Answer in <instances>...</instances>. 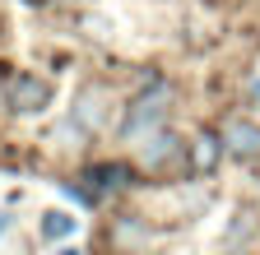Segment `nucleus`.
<instances>
[{"instance_id":"423d86ee","label":"nucleus","mask_w":260,"mask_h":255,"mask_svg":"<svg viewBox=\"0 0 260 255\" xmlns=\"http://www.w3.org/2000/svg\"><path fill=\"white\" fill-rule=\"evenodd\" d=\"M218 149H223V135L200 130V135H195V144H190V167H195V172H209V167L218 163Z\"/></svg>"},{"instance_id":"20e7f679","label":"nucleus","mask_w":260,"mask_h":255,"mask_svg":"<svg viewBox=\"0 0 260 255\" xmlns=\"http://www.w3.org/2000/svg\"><path fill=\"white\" fill-rule=\"evenodd\" d=\"M223 149L233 153V158H242V163L260 158V125L255 121H242V116L223 121Z\"/></svg>"},{"instance_id":"f257e3e1","label":"nucleus","mask_w":260,"mask_h":255,"mask_svg":"<svg viewBox=\"0 0 260 255\" xmlns=\"http://www.w3.org/2000/svg\"><path fill=\"white\" fill-rule=\"evenodd\" d=\"M168 107H172V88H168V84H153L149 93H140V98L130 102L121 135H125V139H149L158 125L168 121Z\"/></svg>"},{"instance_id":"39448f33","label":"nucleus","mask_w":260,"mask_h":255,"mask_svg":"<svg viewBox=\"0 0 260 255\" xmlns=\"http://www.w3.org/2000/svg\"><path fill=\"white\" fill-rule=\"evenodd\" d=\"M125 176H130V172H125L121 163H98V167H88V172H84V181H88L84 190H88V200L98 204L107 190H121V186H125Z\"/></svg>"},{"instance_id":"1a4fd4ad","label":"nucleus","mask_w":260,"mask_h":255,"mask_svg":"<svg viewBox=\"0 0 260 255\" xmlns=\"http://www.w3.org/2000/svg\"><path fill=\"white\" fill-rule=\"evenodd\" d=\"M56 255H79V250H75V246H60V250H56Z\"/></svg>"},{"instance_id":"0eeeda50","label":"nucleus","mask_w":260,"mask_h":255,"mask_svg":"<svg viewBox=\"0 0 260 255\" xmlns=\"http://www.w3.org/2000/svg\"><path fill=\"white\" fill-rule=\"evenodd\" d=\"M75 116H79L84 130H98V125H103V88H84V93H79Z\"/></svg>"},{"instance_id":"7ed1b4c3","label":"nucleus","mask_w":260,"mask_h":255,"mask_svg":"<svg viewBox=\"0 0 260 255\" xmlns=\"http://www.w3.org/2000/svg\"><path fill=\"white\" fill-rule=\"evenodd\" d=\"M181 153H186V144H181L172 130H153V135L144 139V149H140V163H144V172H168Z\"/></svg>"},{"instance_id":"6e6552de","label":"nucleus","mask_w":260,"mask_h":255,"mask_svg":"<svg viewBox=\"0 0 260 255\" xmlns=\"http://www.w3.org/2000/svg\"><path fill=\"white\" fill-rule=\"evenodd\" d=\"M70 232H75V218L70 213H47L42 218V237L47 241H60V237H70Z\"/></svg>"},{"instance_id":"f03ea898","label":"nucleus","mask_w":260,"mask_h":255,"mask_svg":"<svg viewBox=\"0 0 260 255\" xmlns=\"http://www.w3.org/2000/svg\"><path fill=\"white\" fill-rule=\"evenodd\" d=\"M47 102H51V84L47 79H38V75H14L10 79V107L14 112L32 116V112H42Z\"/></svg>"},{"instance_id":"9d476101","label":"nucleus","mask_w":260,"mask_h":255,"mask_svg":"<svg viewBox=\"0 0 260 255\" xmlns=\"http://www.w3.org/2000/svg\"><path fill=\"white\" fill-rule=\"evenodd\" d=\"M5 228H10V218H5V213H0V232H5Z\"/></svg>"}]
</instances>
